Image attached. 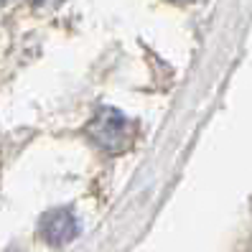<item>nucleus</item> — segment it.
<instances>
[{
  "instance_id": "f257e3e1",
  "label": "nucleus",
  "mask_w": 252,
  "mask_h": 252,
  "mask_svg": "<svg viewBox=\"0 0 252 252\" xmlns=\"http://www.w3.org/2000/svg\"><path fill=\"white\" fill-rule=\"evenodd\" d=\"M84 132H87V138L99 148V151L115 156V153L127 151V148L132 145V132H135V127H132V123L120 110L99 107L92 115V120L87 123Z\"/></svg>"
},
{
  "instance_id": "f03ea898",
  "label": "nucleus",
  "mask_w": 252,
  "mask_h": 252,
  "mask_svg": "<svg viewBox=\"0 0 252 252\" xmlns=\"http://www.w3.org/2000/svg\"><path fill=\"white\" fill-rule=\"evenodd\" d=\"M79 232L77 217L71 209H51L41 217V237L51 247H64L69 245Z\"/></svg>"
},
{
  "instance_id": "7ed1b4c3",
  "label": "nucleus",
  "mask_w": 252,
  "mask_h": 252,
  "mask_svg": "<svg viewBox=\"0 0 252 252\" xmlns=\"http://www.w3.org/2000/svg\"><path fill=\"white\" fill-rule=\"evenodd\" d=\"M176 3H186V0H176Z\"/></svg>"
},
{
  "instance_id": "20e7f679",
  "label": "nucleus",
  "mask_w": 252,
  "mask_h": 252,
  "mask_svg": "<svg viewBox=\"0 0 252 252\" xmlns=\"http://www.w3.org/2000/svg\"><path fill=\"white\" fill-rule=\"evenodd\" d=\"M43 3H46V0H43Z\"/></svg>"
}]
</instances>
